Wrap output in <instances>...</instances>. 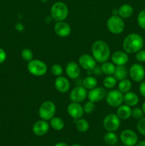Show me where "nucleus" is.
<instances>
[{
	"label": "nucleus",
	"mask_w": 145,
	"mask_h": 146,
	"mask_svg": "<svg viewBox=\"0 0 145 146\" xmlns=\"http://www.w3.org/2000/svg\"><path fill=\"white\" fill-rule=\"evenodd\" d=\"M75 127L76 129L80 133H85L89 130L90 123L85 118H79L75 120Z\"/></svg>",
	"instance_id": "nucleus-27"
},
{
	"label": "nucleus",
	"mask_w": 145,
	"mask_h": 146,
	"mask_svg": "<svg viewBox=\"0 0 145 146\" xmlns=\"http://www.w3.org/2000/svg\"><path fill=\"white\" fill-rule=\"evenodd\" d=\"M110 57L112 62L115 66H125L127 64L129 60L128 54L125 51H115Z\"/></svg>",
	"instance_id": "nucleus-17"
},
{
	"label": "nucleus",
	"mask_w": 145,
	"mask_h": 146,
	"mask_svg": "<svg viewBox=\"0 0 145 146\" xmlns=\"http://www.w3.org/2000/svg\"><path fill=\"white\" fill-rule=\"evenodd\" d=\"M56 107L51 101H45L41 104L38 109V115L44 121H48L55 116Z\"/></svg>",
	"instance_id": "nucleus-6"
},
{
	"label": "nucleus",
	"mask_w": 145,
	"mask_h": 146,
	"mask_svg": "<svg viewBox=\"0 0 145 146\" xmlns=\"http://www.w3.org/2000/svg\"><path fill=\"white\" fill-rule=\"evenodd\" d=\"M53 31L57 36L62 38L68 36L71 33V27L65 21H58L53 27Z\"/></svg>",
	"instance_id": "nucleus-15"
},
{
	"label": "nucleus",
	"mask_w": 145,
	"mask_h": 146,
	"mask_svg": "<svg viewBox=\"0 0 145 146\" xmlns=\"http://www.w3.org/2000/svg\"><path fill=\"white\" fill-rule=\"evenodd\" d=\"M92 72H93V74H95V75H100V74H102V70H101V67L100 66H95V68H94V69L92 70Z\"/></svg>",
	"instance_id": "nucleus-40"
},
{
	"label": "nucleus",
	"mask_w": 145,
	"mask_h": 146,
	"mask_svg": "<svg viewBox=\"0 0 145 146\" xmlns=\"http://www.w3.org/2000/svg\"><path fill=\"white\" fill-rule=\"evenodd\" d=\"M71 146H82V145H80V144L75 143V144H73V145H72Z\"/></svg>",
	"instance_id": "nucleus-44"
},
{
	"label": "nucleus",
	"mask_w": 145,
	"mask_h": 146,
	"mask_svg": "<svg viewBox=\"0 0 145 146\" xmlns=\"http://www.w3.org/2000/svg\"><path fill=\"white\" fill-rule=\"evenodd\" d=\"M88 90L82 86H78L71 90L69 98L71 102L80 103L83 102L88 98Z\"/></svg>",
	"instance_id": "nucleus-9"
},
{
	"label": "nucleus",
	"mask_w": 145,
	"mask_h": 146,
	"mask_svg": "<svg viewBox=\"0 0 145 146\" xmlns=\"http://www.w3.org/2000/svg\"><path fill=\"white\" fill-rule=\"evenodd\" d=\"M97 61L92 56L88 54H83L78 58V64L80 67L88 71H91L97 66Z\"/></svg>",
	"instance_id": "nucleus-12"
},
{
	"label": "nucleus",
	"mask_w": 145,
	"mask_h": 146,
	"mask_svg": "<svg viewBox=\"0 0 145 146\" xmlns=\"http://www.w3.org/2000/svg\"><path fill=\"white\" fill-rule=\"evenodd\" d=\"M54 146H68V145L65 142H59L55 144Z\"/></svg>",
	"instance_id": "nucleus-42"
},
{
	"label": "nucleus",
	"mask_w": 145,
	"mask_h": 146,
	"mask_svg": "<svg viewBox=\"0 0 145 146\" xmlns=\"http://www.w3.org/2000/svg\"><path fill=\"white\" fill-rule=\"evenodd\" d=\"M139 91L141 96L145 97V81H142V82H140L139 86Z\"/></svg>",
	"instance_id": "nucleus-39"
},
{
	"label": "nucleus",
	"mask_w": 145,
	"mask_h": 146,
	"mask_svg": "<svg viewBox=\"0 0 145 146\" xmlns=\"http://www.w3.org/2000/svg\"><path fill=\"white\" fill-rule=\"evenodd\" d=\"M117 80L115 78L114 76H107L103 80V86L105 88L112 89L116 86Z\"/></svg>",
	"instance_id": "nucleus-30"
},
{
	"label": "nucleus",
	"mask_w": 145,
	"mask_h": 146,
	"mask_svg": "<svg viewBox=\"0 0 145 146\" xmlns=\"http://www.w3.org/2000/svg\"><path fill=\"white\" fill-rule=\"evenodd\" d=\"M136 129L139 133L145 136V117H142L138 120L136 123Z\"/></svg>",
	"instance_id": "nucleus-35"
},
{
	"label": "nucleus",
	"mask_w": 145,
	"mask_h": 146,
	"mask_svg": "<svg viewBox=\"0 0 145 146\" xmlns=\"http://www.w3.org/2000/svg\"><path fill=\"white\" fill-rule=\"evenodd\" d=\"M132 82L127 78L121 80L118 84V90L121 91L122 94H125V93L130 91V90L132 89Z\"/></svg>",
	"instance_id": "nucleus-28"
},
{
	"label": "nucleus",
	"mask_w": 145,
	"mask_h": 146,
	"mask_svg": "<svg viewBox=\"0 0 145 146\" xmlns=\"http://www.w3.org/2000/svg\"><path fill=\"white\" fill-rule=\"evenodd\" d=\"M51 73H52L53 75L55 76H56V77H58V76H62L63 70L62 66H61L60 64H54L53 65L51 66Z\"/></svg>",
	"instance_id": "nucleus-33"
},
{
	"label": "nucleus",
	"mask_w": 145,
	"mask_h": 146,
	"mask_svg": "<svg viewBox=\"0 0 145 146\" xmlns=\"http://www.w3.org/2000/svg\"><path fill=\"white\" fill-rule=\"evenodd\" d=\"M129 74L132 81L142 82L145 77V69L141 64L135 63L129 68Z\"/></svg>",
	"instance_id": "nucleus-10"
},
{
	"label": "nucleus",
	"mask_w": 145,
	"mask_h": 146,
	"mask_svg": "<svg viewBox=\"0 0 145 146\" xmlns=\"http://www.w3.org/2000/svg\"><path fill=\"white\" fill-rule=\"evenodd\" d=\"M28 72L35 76H43L48 71V67L45 62L39 59H34L28 61L27 64Z\"/></svg>",
	"instance_id": "nucleus-5"
},
{
	"label": "nucleus",
	"mask_w": 145,
	"mask_h": 146,
	"mask_svg": "<svg viewBox=\"0 0 145 146\" xmlns=\"http://www.w3.org/2000/svg\"><path fill=\"white\" fill-rule=\"evenodd\" d=\"M65 74L71 79H77L80 75V68L78 63L71 61L65 66Z\"/></svg>",
	"instance_id": "nucleus-18"
},
{
	"label": "nucleus",
	"mask_w": 145,
	"mask_h": 146,
	"mask_svg": "<svg viewBox=\"0 0 145 146\" xmlns=\"http://www.w3.org/2000/svg\"><path fill=\"white\" fill-rule=\"evenodd\" d=\"M49 128L50 125L48 121L41 119L37 121L33 125L32 131L33 133L37 136H43L48 132Z\"/></svg>",
	"instance_id": "nucleus-16"
},
{
	"label": "nucleus",
	"mask_w": 145,
	"mask_h": 146,
	"mask_svg": "<svg viewBox=\"0 0 145 146\" xmlns=\"http://www.w3.org/2000/svg\"><path fill=\"white\" fill-rule=\"evenodd\" d=\"M125 24L123 19L119 15L112 14L107 21V27L110 33L115 35H118L123 32L125 30Z\"/></svg>",
	"instance_id": "nucleus-4"
},
{
	"label": "nucleus",
	"mask_w": 145,
	"mask_h": 146,
	"mask_svg": "<svg viewBox=\"0 0 145 146\" xmlns=\"http://www.w3.org/2000/svg\"><path fill=\"white\" fill-rule=\"evenodd\" d=\"M120 118L116 113H109L104 118L103 127L107 132H115L120 127Z\"/></svg>",
	"instance_id": "nucleus-8"
},
{
	"label": "nucleus",
	"mask_w": 145,
	"mask_h": 146,
	"mask_svg": "<svg viewBox=\"0 0 145 146\" xmlns=\"http://www.w3.org/2000/svg\"><path fill=\"white\" fill-rule=\"evenodd\" d=\"M50 125L53 130L56 131H60L63 129L65 126V123L63 120L60 117L54 116L50 120Z\"/></svg>",
	"instance_id": "nucleus-26"
},
{
	"label": "nucleus",
	"mask_w": 145,
	"mask_h": 146,
	"mask_svg": "<svg viewBox=\"0 0 145 146\" xmlns=\"http://www.w3.org/2000/svg\"><path fill=\"white\" fill-rule=\"evenodd\" d=\"M92 56L94 57L95 61L98 63L105 62L108 61L110 57V48L108 44L102 40H97L92 44Z\"/></svg>",
	"instance_id": "nucleus-2"
},
{
	"label": "nucleus",
	"mask_w": 145,
	"mask_h": 146,
	"mask_svg": "<svg viewBox=\"0 0 145 146\" xmlns=\"http://www.w3.org/2000/svg\"><path fill=\"white\" fill-rule=\"evenodd\" d=\"M54 86H55V89L61 94H65L69 91L71 88V84H70L69 80L62 76L55 78L54 81Z\"/></svg>",
	"instance_id": "nucleus-19"
},
{
	"label": "nucleus",
	"mask_w": 145,
	"mask_h": 146,
	"mask_svg": "<svg viewBox=\"0 0 145 146\" xmlns=\"http://www.w3.org/2000/svg\"><path fill=\"white\" fill-rule=\"evenodd\" d=\"M121 141L126 146H135L138 142V136L136 133L131 129H125L119 135Z\"/></svg>",
	"instance_id": "nucleus-11"
},
{
	"label": "nucleus",
	"mask_w": 145,
	"mask_h": 146,
	"mask_svg": "<svg viewBox=\"0 0 145 146\" xmlns=\"http://www.w3.org/2000/svg\"><path fill=\"white\" fill-rule=\"evenodd\" d=\"M135 58L139 62L143 63L145 62V50L141 49L136 53Z\"/></svg>",
	"instance_id": "nucleus-37"
},
{
	"label": "nucleus",
	"mask_w": 145,
	"mask_h": 146,
	"mask_svg": "<svg viewBox=\"0 0 145 146\" xmlns=\"http://www.w3.org/2000/svg\"><path fill=\"white\" fill-rule=\"evenodd\" d=\"M106 103L112 108H117L124 102V94L118 89L111 90L105 96Z\"/></svg>",
	"instance_id": "nucleus-7"
},
{
	"label": "nucleus",
	"mask_w": 145,
	"mask_h": 146,
	"mask_svg": "<svg viewBox=\"0 0 145 146\" xmlns=\"http://www.w3.org/2000/svg\"><path fill=\"white\" fill-rule=\"evenodd\" d=\"M104 141L109 145H115L118 142V137L115 132H107L104 135Z\"/></svg>",
	"instance_id": "nucleus-29"
},
{
	"label": "nucleus",
	"mask_w": 145,
	"mask_h": 146,
	"mask_svg": "<svg viewBox=\"0 0 145 146\" xmlns=\"http://www.w3.org/2000/svg\"><path fill=\"white\" fill-rule=\"evenodd\" d=\"M98 80L95 76H88L82 80V86L85 87L87 90H91L98 86Z\"/></svg>",
	"instance_id": "nucleus-24"
},
{
	"label": "nucleus",
	"mask_w": 145,
	"mask_h": 146,
	"mask_svg": "<svg viewBox=\"0 0 145 146\" xmlns=\"http://www.w3.org/2000/svg\"><path fill=\"white\" fill-rule=\"evenodd\" d=\"M21 58L24 61L28 62V61H31L33 59V58H34V53H33V51L30 48H25L21 51Z\"/></svg>",
	"instance_id": "nucleus-31"
},
{
	"label": "nucleus",
	"mask_w": 145,
	"mask_h": 146,
	"mask_svg": "<svg viewBox=\"0 0 145 146\" xmlns=\"http://www.w3.org/2000/svg\"><path fill=\"white\" fill-rule=\"evenodd\" d=\"M83 111L84 113L86 114H90L92 113L95 109V103L92 102V101H88L87 102L85 103L83 106Z\"/></svg>",
	"instance_id": "nucleus-32"
},
{
	"label": "nucleus",
	"mask_w": 145,
	"mask_h": 146,
	"mask_svg": "<svg viewBox=\"0 0 145 146\" xmlns=\"http://www.w3.org/2000/svg\"><path fill=\"white\" fill-rule=\"evenodd\" d=\"M118 15L122 19H128L132 16L134 13L133 7L128 4H122L117 10Z\"/></svg>",
	"instance_id": "nucleus-22"
},
{
	"label": "nucleus",
	"mask_w": 145,
	"mask_h": 146,
	"mask_svg": "<svg viewBox=\"0 0 145 146\" xmlns=\"http://www.w3.org/2000/svg\"><path fill=\"white\" fill-rule=\"evenodd\" d=\"M128 74H129V71H127L125 66H116L115 74L113 76L117 81H121V80L127 78Z\"/></svg>",
	"instance_id": "nucleus-23"
},
{
	"label": "nucleus",
	"mask_w": 145,
	"mask_h": 146,
	"mask_svg": "<svg viewBox=\"0 0 145 146\" xmlns=\"http://www.w3.org/2000/svg\"><path fill=\"white\" fill-rule=\"evenodd\" d=\"M67 112L73 119H79L82 118L84 114L83 107L79 103L71 102L67 107Z\"/></svg>",
	"instance_id": "nucleus-14"
},
{
	"label": "nucleus",
	"mask_w": 145,
	"mask_h": 146,
	"mask_svg": "<svg viewBox=\"0 0 145 146\" xmlns=\"http://www.w3.org/2000/svg\"><path fill=\"white\" fill-rule=\"evenodd\" d=\"M7 54L5 50L2 48H0V64H3L7 60Z\"/></svg>",
	"instance_id": "nucleus-38"
},
{
	"label": "nucleus",
	"mask_w": 145,
	"mask_h": 146,
	"mask_svg": "<svg viewBox=\"0 0 145 146\" xmlns=\"http://www.w3.org/2000/svg\"><path fill=\"white\" fill-rule=\"evenodd\" d=\"M41 1H42V2H44V3H45V2H47V1H48V0H41Z\"/></svg>",
	"instance_id": "nucleus-45"
},
{
	"label": "nucleus",
	"mask_w": 145,
	"mask_h": 146,
	"mask_svg": "<svg viewBox=\"0 0 145 146\" xmlns=\"http://www.w3.org/2000/svg\"><path fill=\"white\" fill-rule=\"evenodd\" d=\"M144 38L136 33L129 34L122 41V48L127 54H136L144 46Z\"/></svg>",
	"instance_id": "nucleus-1"
},
{
	"label": "nucleus",
	"mask_w": 145,
	"mask_h": 146,
	"mask_svg": "<svg viewBox=\"0 0 145 146\" xmlns=\"http://www.w3.org/2000/svg\"><path fill=\"white\" fill-rule=\"evenodd\" d=\"M100 67L102 74H105L106 76H113L116 68V66L113 63L107 61L102 63Z\"/></svg>",
	"instance_id": "nucleus-25"
},
{
	"label": "nucleus",
	"mask_w": 145,
	"mask_h": 146,
	"mask_svg": "<svg viewBox=\"0 0 145 146\" xmlns=\"http://www.w3.org/2000/svg\"><path fill=\"white\" fill-rule=\"evenodd\" d=\"M121 146H126V145H121Z\"/></svg>",
	"instance_id": "nucleus-46"
},
{
	"label": "nucleus",
	"mask_w": 145,
	"mask_h": 146,
	"mask_svg": "<svg viewBox=\"0 0 145 146\" xmlns=\"http://www.w3.org/2000/svg\"><path fill=\"white\" fill-rule=\"evenodd\" d=\"M137 24L141 29L145 30V9H142L138 14Z\"/></svg>",
	"instance_id": "nucleus-34"
},
{
	"label": "nucleus",
	"mask_w": 145,
	"mask_h": 146,
	"mask_svg": "<svg viewBox=\"0 0 145 146\" xmlns=\"http://www.w3.org/2000/svg\"><path fill=\"white\" fill-rule=\"evenodd\" d=\"M107 91L105 88L101 86H97L92 89L89 90L88 93V98L89 101L94 103L99 102L105 98Z\"/></svg>",
	"instance_id": "nucleus-13"
},
{
	"label": "nucleus",
	"mask_w": 145,
	"mask_h": 146,
	"mask_svg": "<svg viewBox=\"0 0 145 146\" xmlns=\"http://www.w3.org/2000/svg\"><path fill=\"white\" fill-rule=\"evenodd\" d=\"M135 146H145V141H138Z\"/></svg>",
	"instance_id": "nucleus-41"
},
{
	"label": "nucleus",
	"mask_w": 145,
	"mask_h": 146,
	"mask_svg": "<svg viewBox=\"0 0 145 146\" xmlns=\"http://www.w3.org/2000/svg\"><path fill=\"white\" fill-rule=\"evenodd\" d=\"M132 108L126 104H122L117 108L116 114L121 120H128L132 116Z\"/></svg>",
	"instance_id": "nucleus-20"
},
{
	"label": "nucleus",
	"mask_w": 145,
	"mask_h": 146,
	"mask_svg": "<svg viewBox=\"0 0 145 146\" xmlns=\"http://www.w3.org/2000/svg\"><path fill=\"white\" fill-rule=\"evenodd\" d=\"M68 8L62 1L55 2L51 8V17L55 21H64L68 16Z\"/></svg>",
	"instance_id": "nucleus-3"
},
{
	"label": "nucleus",
	"mask_w": 145,
	"mask_h": 146,
	"mask_svg": "<svg viewBox=\"0 0 145 146\" xmlns=\"http://www.w3.org/2000/svg\"><path fill=\"white\" fill-rule=\"evenodd\" d=\"M144 115V112L142 111V108H133L132 111V117H133L134 119H140L141 118H142Z\"/></svg>",
	"instance_id": "nucleus-36"
},
{
	"label": "nucleus",
	"mask_w": 145,
	"mask_h": 146,
	"mask_svg": "<svg viewBox=\"0 0 145 146\" xmlns=\"http://www.w3.org/2000/svg\"><path fill=\"white\" fill-rule=\"evenodd\" d=\"M142 111H143L144 113L145 114V101H144V102L143 103V104H142Z\"/></svg>",
	"instance_id": "nucleus-43"
},
{
	"label": "nucleus",
	"mask_w": 145,
	"mask_h": 146,
	"mask_svg": "<svg viewBox=\"0 0 145 146\" xmlns=\"http://www.w3.org/2000/svg\"><path fill=\"white\" fill-rule=\"evenodd\" d=\"M139 98L137 94L132 91H129L124 94V102L130 107H134L138 104Z\"/></svg>",
	"instance_id": "nucleus-21"
}]
</instances>
